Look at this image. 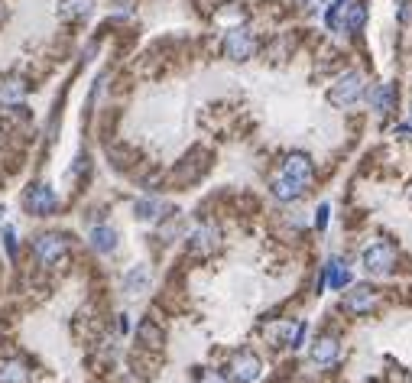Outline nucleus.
Returning a JSON list of instances; mask_svg holds the SVG:
<instances>
[{
    "label": "nucleus",
    "mask_w": 412,
    "mask_h": 383,
    "mask_svg": "<svg viewBox=\"0 0 412 383\" xmlns=\"http://www.w3.org/2000/svg\"><path fill=\"white\" fill-rule=\"evenodd\" d=\"M150 286V270L146 267H137V270H130L127 276H123V289L130 292V296H140V292Z\"/></svg>",
    "instance_id": "f3484780"
},
{
    "label": "nucleus",
    "mask_w": 412,
    "mask_h": 383,
    "mask_svg": "<svg viewBox=\"0 0 412 383\" xmlns=\"http://www.w3.org/2000/svg\"><path fill=\"white\" fill-rule=\"evenodd\" d=\"M257 52V39H253L250 30H244V26H237V30H230L228 36H224V55L234 62H247L250 55Z\"/></svg>",
    "instance_id": "423d86ee"
},
{
    "label": "nucleus",
    "mask_w": 412,
    "mask_h": 383,
    "mask_svg": "<svg viewBox=\"0 0 412 383\" xmlns=\"http://www.w3.org/2000/svg\"><path fill=\"white\" fill-rule=\"evenodd\" d=\"M23 205H26L30 215L46 218V215H52L55 208H59V195H55L49 185H30L26 195H23Z\"/></svg>",
    "instance_id": "39448f33"
},
{
    "label": "nucleus",
    "mask_w": 412,
    "mask_h": 383,
    "mask_svg": "<svg viewBox=\"0 0 412 383\" xmlns=\"http://www.w3.org/2000/svg\"><path fill=\"white\" fill-rule=\"evenodd\" d=\"M33 253H36V260L43 267H55V263L69 253V238L65 234H39L33 240Z\"/></svg>",
    "instance_id": "7ed1b4c3"
},
{
    "label": "nucleus",
    "mask_w": 412,
    "mask_h": 383,
    "mask_svg": "<svg viewBox=\"0 0 412 383\" xmlns=\"http://www.w3.org/2000/svg\"><path fill=\"white\" fill-rule=\"evenodd\" d=\"M367 84H364V75L360 72H347L344 78H338V84L331 88V104L335 108H351V104H357L360 98H364Z\"/></svg>",
    "instance_id": "f257e3e1"
},
{
    "label": "nucleus",
    "mask_w": 412,
    "mask_h": 383,
    "mask_svg": "<svg viewBox=\"0 0 412 383\" xmlns=\"http://www.w3.org/2000/svg\"><path fill=\"white\" fill-rule=\"evenodd\" d=\"M409 121H412V111H409Z\"/></svg>",
    "instance_id": "bb28decb"
},
{
    "label": "nucleus",
    "mask_w": 412,
    "mask_h": 383,
    "mask_svg": "<svg viewBox=\"0 0 412 383\" xmlns=\"http://www.w3.org/2000/svg\"><path fill=\"white\" fill-rule=\"evenodd\" d=\"M26 91H30V84L23 78H4L0 82V104L4 108H13V104H20L26 98Z\"/></svg>",
    "instance_id": "9d476101"
},
{
    "label": "nucleus",
    "mask_w": 412,
    "mask_h": 383,
    "mask_svg": "<svg viewBox=\"0 0 412 383\" xmlns=\"http://www.w3.org/2000/svg\"><path fill=\"white\" fill-rule=\"evenodd\" d=\"M315 224H318V231L325 228V224H328V205H321V208H318V218H315Z\"/></svg>",
    "instance_id": "b1692460"
},
{
    "label": "nucleus",
    "mask_w": 412,
    "mask_h": 383,
    "mask_svg": "<svg viewBox=\"0 0 412 383\" xmlns=\"http://www.w3.org/2000/svg\"><path fill=\"white\" fill-rule=\"evenodd\" d=\"M4 247H7V257L16 260V234L10 228H4Z\"/></svg>",
    "instance_id": "4be33fe9"
},
{
    "label": "nucleus",
    "mask_w": 412,
    "mask_h": 383,
    "mask_svg": "<svg viewBox=\"0 0 412 383\" xmlns=\"http://www.w3.org/2000/svg\"><path fill=\"white\" fill-rule=\"evenodd\" d=\"M325 283H331L335 289H344V286L351 283V270L344 267V263L331 260L328 267H325V279H321V286H325Z\"/></svg>",
    "instance_id": "dca6fc26"
},
{
    "label": "nucleus",
    "mask_w": 412,
    "mask_h": 383,
    "mask_svg": "<svg viewBox=\"0 0 412 383\" xmlns=\"http://www.w3.org/2000/svg\"><path fill=\"white\" fill-rule=\"evenodd\" d=\"M189 240H191V250L205 257V253H214L221 247V231L214 228V224H199V228L191 231Z\"/></svg>",
    "instance_id": "0eeeda50"
},
{
    "label": "nucleus",
    "mask_w": 412,
    "mask_h": 383,
    "mask_svg": "<svg viewBox=\"0 0 412 383\" xmlns=\"http://www.w3.org/2000/svg\"><path fill=\"white\" fill-rule=\"evenodd\" d=\"M393 267H396V247L393 244L377 240V244H370L364 250V270L370 276H386L393 273Z\"/></svg>",
    "instance_id": "f03ea898"
},
{
    "label": "nucleus",
    "mask_w": 412,
    "mask_h": 383,
    "mask_svg": "<svg viewBox=\"0 0 412 383\" xmlns=\"http://www.w3.org/2000/svg\"><path fill=\"white\" fill-rule=\"evenodd\" d=\"M393 101H396V91H393V84H377L374 94H370V104L380 117H386L393 111Z\"/></svg>",
    "instance_id": "4468645a"
},
{
    "label": "nucleus",
    "mask_w": 412,
    "mask_h": 383,
    "mask_svg": "<svg viewBox=\"0 0 412 383\" xmlns=\"http://www.w3.org/2000/svg\"><path fill=\"white\" fill-rule=\"evenodd\" d=\"M364 20H367V4H351L347 7V16H344V30L347 33H360V26H364Z\"/></svg>",
    "instance_id": "6ab92c4d"
},
{
    "label": "nucleus",
    "mask_w": 412,
    "mask_h": 383,
    "mask_svg": "<svg viewBox=\"0 0 412 383\" xmlns=\"http://www.w3.org/2000/svg\"><path fill=\"white\" fill-rule=\"evenodd\" d=\"M283 172L289 179H296V182L308 185V182H312V176H315V166H312V160H308L306 153H292V156H286Z\"/></svg>",
    "instance_id": "6e6552de"
},
{
    "label": "nucleus",
    "mask_w": 412,
    "mask_h": 383,
    "mask_svg": "<svg viewBox=\"0 0 412 383\" xmlns=\"http://www.w3.org/2000/svg\"><path fill=\"white\" fill-rule=\"evenodd\" d=\"M273 195L279 201H299L302 195H306V185L296 182V179H289L286 172H279V176L273 179Z\"/></svg>",
    "instance_id": "9b49d317"
},
{
    "label": "nucleus",
    "mask_w": 412,
    "mask_h": 383,
    "mask_svg": "<svg viewBox=\"0 0 412 383\" xmlns=\"http://www.w3.org/2000/svg\"><path fill=\"white\" fill-rule=\"evenodd\" d=\"M374 306H377V292L370 289V286H357V289L344 299V309H347V312H354V315L370 312Z\"/></svg>",
    "instance_id": "1a4fd4ad"
},
{
    "label": "nucleus",
    "mask_w": 412,
    "mask_h": 383,
    "mask_svg": "<svg viewBox=\"0 0 412 383\" xmlns=\"http://www.w3.org/2000/svg\"><path fill=\"white\" fill-rule=\"evenodd\" d=\"M260 357L253 351H237L234 357H230V364H228V383H253L260 377Z\"/></svg>",
    "instance_id": "20e7f679"
},
{
    "label": "nucleus",
    "mask_w": 412,
    "mask_h": 383,
    "mask_svg": "<svg viewBox=\"0 0 412 383\" xmlns=\"http://www.w3.org/2000/svg\"><path fill=\"white\" fill-rule=\"evenodd\" d=\"M195 383H228V377L218 374V370H201L199 380H195Z\"/></svg>",
    "instance_id": "5701e85b"
},
{
    "label": "nucleus",
    "mask_w": 412,
    "mask_h": 383,
    "mask_svg": "<svg viewBox=\"0 0 412 383\" xmlns=\"http://www.w3.org/2000/svg\"><path fill=\"white\" fill-rule=\"evenodd\" d=\"M133 211H137V218H143V221H156V218H162V211H166V201L162 199H140Z\"/></svg>",
    "instance_id": "a211bd4d"
},
{
    "label": "nucleus",
    "mask_w": 412,
    "mask_h": 383,
    "mask_svg": "<svg viewBox=\"0 0 412 383\" xmlns=\"http://www.w3.org/2000/svg\"><path fill=\"white\" fill-rule=\"evenodd\" d=\"M0 383H30V367L23 360H4L0 364Z\"/></svg>",
    "instance_id": "f8f14e48"
},
{
    "label": "nucleus",
    "mask_w": 412,
    "mask_h": 383,
    "mask_svg": "<svg viewBox=\"0 0 412 383\" xmlns=\"http://www.w3.org/2000/svg\"><path fill=\"white\" fill-rule=\"evenodd\" d=\"M302 4H306V7H308V10H312V7H318L321 0H302Z\"/></svg>",
    "instance_id": "a878e982"
},
{
    "label": "nucleus",
    "mask_w": 412,
    "mask_h": 383,
    "mask_svg": "<svg viewBox=\"0 0 412 383\" xmlns=\"http://www.w3.org/2000/svg\"><path fill=\"white\" fill-rule=\"evenodd\" d=\"M338 357V341L335 338H318L312 345V360L315 364H321V367H328V364H335Z\"/></svg>",
    "instance_id": "ddd939ff"
},
{
    "label": "nucleus",
    "mask_w": 412,
    "mask_h": 383,
    "mask_svg": "<svg viewBox=\"0 0 412 383\" xmlns=\"http://www.w3.org/2000/svg\"><path fill=\"white\" fill-rule=\"evenodd\" d=\"M117 328H121L123 335H127V331H130V322H127V315H121V322H117Z\"/></svg>",
    "instance_id": "393cba45"
},
{
    "label": "nucleus",
    "mask_w": 412,
    "mask_h": 383,
    "mask_svg": "<svg viewBox=\"0 0 412 383\" xmlns=\"http://www.w3.org/2000/svg\"><path fill=\"white\" fill-rule=\"evenodd\" d=\"M137 335H140V341H143V345H150V348H160V345H162V331L156 328V325L150 322V318H146V322H140Z\"/></svg>",
    "instance_id": "412c9836"
},
{
    "label": "nucleus",
    "mask_w": 412,
    "mask_h": 383,
    "mask_svg": "<svg viewBox=\"0 0 412 383\" xmlns=\"http://www.w3.org/2000/svg\"><path fill=\"white\" fill-rule=\"evenodd\" d=\"M91 247L98 253H111L117 247V231L114 228H107V224H101V228L91 231Z\"/></svg>",
    "instance_id": "2eb2a0df"
},
{
    "label": "nucleus",
    "mask_w": 412,
    "mask_h": 383,
    "mask_svg": "<svg viewBox=\"0 0 412 383\" xmlns=\"http://www.w3.org/2000/svg\"><path fill=\"white\" fill-rule=\"evenodd\" d=\"M94 10V0H62V13L78 20V16H88Z\"/></svg>",
    "instance_id": "aec40b11"
}]
</instances>
